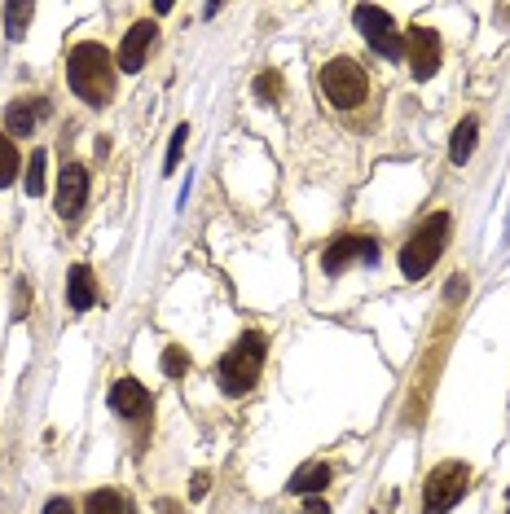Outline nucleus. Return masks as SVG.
I'll list each match as a JSON object with an SVG mask.
<instances>
[{
    "mask_svg": "<svg viewBox=\"0 0 510 514\" xmlns=\"http://www.w3.org/2000/svg\"><path fill=\"white\" fill-rule=\"evenodd\" d=\"M66 84L80 102L106 106L115 97V58H110L106 44H75L71 58H66Z\"/></svg>",
    "mask_w": 510,
    "mask_h": 514,
    "instance_id": "obj_1",
    "label": "nucleus"
},
{
    "mask_svg": "<svg viewBox=\"0 0 510 514\" xmlns=\"http://www.w3.org/2000/svg\"><path fill=\"white\" fill-rule=\"evenodd\" d=\"M264 348H269V339H264L260 330H247L234 348L220 356V361H216V383H220L225 396H247V391L260 383Z\"/></svg>",
    "mask_w": 510,
    "mask_h": 514,
    "instance_id": "obj_2",
    "label": "nucleus"
},
{
    "mask_svg": "<svg viewBox=\"0 0 510 514\" xmlns=\"http://www.w3.org/2000/svg\"><path fill=\"white\" fill-rule=\"evenodd\" d=\"M445 247H449V216L436 211V216H427L423 225L409 233V242L401 247V273L409 277V282L427 277L440 255H445Z\"/></svg>",
    "mask_w": 510,
    "mask_h": 514,
    "instance_id": "obj_3",
    "label": "nucleus"
},
{
    "mask_svg": "<svg viewBox=\"0 0 510 514\" xmlns=\"http://www.w3.org/2000/svg\"><path fill=\"white\" fill-rule=\"evenodd\" d=\"M317 84H321V93H326V102L335 110H357L365 97H370V80H365V71L352 58L326 62L321 75H317Z\"/></svg>",
    "mask_w": 510,
    "mask_h": 514,
    "instance_id": "obj_4",
    "label": "nucleus"
},
{
    "mask_svg": "<svg viewBox=\"0 0 510 514\" xmlns=\"http://www.w3.org/2000/svg\"><path fill=\"white\" fill-rule=\"evenodd\" d=\"M467 488H471V471L462 462L436 466L423 484V514H449L462 497H467Z\"/></svg>",
    "mask_w": 510,
    "mask_h": 514,
    "instance_id": "obj_5",
    "label": "nucleus"
},
{
    "mask_svg": "<svg viewBox=\"0 0 510 514\" xmlns=\"http://www.w3.org/2000/svg\"><path fill=\"white\" fill-rule=\"evenodd\" d=\"M352 22H357V31L365 36V44L379 53V58L396 62L405 53V40H401L396 18L387 14V9H379V5H357V9H352Z\"/></svg>",
    "mask_w": 510,
    "mask_h": 514,
    "instance_id": "obj_6",
    "label": "nucleus"
},
{
    "mask_svg": "<svg viewBox=\"0 0 510 514\" xmlns=\"http://www.w3.org/2000/svg\"><path fill=\"white\" fill-rule=\"evenodd\" d=\"M405 58H409V71L414 80H431L440 71V36L431 27H409L405 36Z\"/></svg>",
    "mask_w": 510,
    "mask_h": 514,
    "instance_id": "obj_7",
    "label": "nucleus"
},
{
    "mask_svg": "<svg viewBox=\"0 0 510 514\" xmlns=\"http://www.w3.org/2000/svg\"><path fill=\"white\" fill-rule=\"evenodd\" d=\"M352 260H365V264L379 260V247H374V238L343 233V238H335L326 251H321V268H326V273H343V268H348Z\"/></svg>",
    "mask_w": 510,
    "mask_h": 514,
    "instance_id": "obj_8",
    "label": "nucleus"
},
{
    "mask_svg": "<svg viewBox=\"0 0 510 514\" xmlns=\"http://www.w3.org/2000/svg\"><path fill=\"white\" fill-rule=\"evenodd\" d=\"M88 203V172L84 163H66L62 176H58V216L62 220H75Z\"/></svg>",
    "mask_w": 510,
    "mask_h": 514,
    "instance_id": "obj_9",
    "label": "nucleus"
},
{
    "mask_svg": "<svg viewBox=\"0 0 510 514\" xmlns=\"http://www.w3.org/2000/svg\"><path fill=\"white\" fill-rule=\"evenodd\" d=\"M110 409L119 413V418L137 422L150 413V391L137 383V378H119V383H110Z\"/></svg>",
    "mask_w": 510,
    "mask_h": 514,
    "instance_id": "obj_10",
    "label": "nucleus"
},
{
    "mask_svg": "<svg viewBox=\"0 0 510 514\" xmlns=\"http://www.w3.org/2000/svg\"><path fill=\"white\" fill-rule=\"evenodd\" d=\"M150 44H154V22H137V27H128L124 44H119V71L137 75L141 66H146Z\"/></svg>",
    "mask_w": 510,
    "mask_h": 514,
    "instance_id": "obj_11",
    "label": "nucleus"
},
{
    "mask_svg": "<svg viewBox=\"0 0 510 514\" xmlns=\"http://www.w3.org/2000/svg\"><path fill=\"white\" fill-rule=\"evenodd\" d=\"M40 115H49V106H44L40 97H18V102H9V106H5V128H9V137H31Z\"/></svg>",
    "mask_w": 510,
    "mask_h": 514,
    "instance_id": "obj_12",
    "label": "nucleus"
},
{
    "mask_svg": "<svg viewBox=\"0 0 510 514\" xmlns=\"http://www.w3.org/2000/svg\"><path fill=\"white\" fill-rule=\"evenodd\" d=\"M66 304H71L75 312H88L97 304V286H93V268L75 264L71 273H66Z\"/></svg>",
    "mask_w": 510,
    "mask_h": 514,
    "instance_id": "obj_13",
    "label": "nucleus"
},
{
    "mask_svg": "<svg viewBox=\"0 0 510 514\" xmlns=\"http://www.w3.org/2000/svg\"><path fill=\"white\" fill-rule=\"evenodd\" d=\"M330 475H335V471H330L326 462H304V466H299V471L291 475V484H286V488H291L295 497H313V493H321V488L330 484Z\"/></svg>",
    "mask_w": 510,
    "mask_h": 514,
    "instance_id": "obj_14",
    "label": "nucleus"
},
{
    "mask_svg": "<svg viewBox=\"0 0 510 514\" xmlns=\"http://www.w3.org/2000/svg\"><path fill=\"white\" fill-rule=\"evenodd\" d=\"M475 137H480V124H475V119H462L458 128H453V145H449V159L453 163H467L471 154H475Z\"/></svg>",
    "mask_w": 510,
    "mask_h": 514,
    "instance_id": "obj_15",
    "label": "nucleus"
},
{
    "mask_svg": "<svg viewBox=\"0 0 510 514\" xmlns=\"http://www.w3.org/2000/svg\"><path fill=\"white\" fill-rule=\"evenodd\" d=\"M18 172H22V159H18V145L9 132H0V189H9L18 181Z\"/></svg>",
    "mask_w": 510,
    "mask_h": 514,
    "instance_id": "obj_16",
    "label": "nucleus"
},
{
    "mask_svg": "<svg viewBox=\"0 0 510 514\" xmlns=\"http://www.w3.org/2000/svg\"><path fill=\"white\" fill-rule=\"evenodd\" d=\"M84 514H132V506L115 493V488H97V493L84 501Z\"/></svg>",
    "mask_w": 510,
    "mask_h": 514,
    "instance_id": "obj_17",
    "label": "nucleus"
},
{
    "mask_svg": "<svg viewBox=\"0 0 510 514\" xmlns=\"http://www.w3.org/2000/svg\"><path fill=\"white\" fill-rule=\"evenodd\" d=\"M44 185H49V154L36 150V154L27 159V194H31V198H40V194H44Z\"/></svg>",
    "mask_w": 510,
    "mask_h": 514,
    "instance_id": "obj_18",
    "label": "nucleus"
},
{
    "mask_svg": "<svg viewBox=\"0 0 510 514\" xmlns=\"http://www.w3.org/2000/svg\"><path fill=\"white\" fill-rule=\"evenodd\" d=\"M36 18V5H9L5 9V27H9V36L14 40H22L27 36V22Z\"/></svg>",
    "mask_w": 510,
    "mask_h": 514,
    "instance_id": "obj_19",
    "label": "nucleus"
},
{
    "mask_svg": "<svg viewBox=\"0 0 510 514\" xmlns=\"http://www.w3.org/2000/svg\"><path fill=\"white\" fill-rule=\"evenodd\" d=\"M163 374H168V378H185V374H190V352H185V348H168V352H163Z\"/></svg>",
    "mask_w": 510,
    "mask_h": 514,
    "instance_id": "obj_20",
    "label": "nucleus"
},
{
    "mask_svg": "<svg viewBox=\"0 0 510 514\" xmlns=\"http://www.w3.org/2000/svg\"><path fill=\"white\" fill-rule=\"evenodd\" d=\"M277 93H282V80H277L273 71L255 80V97H260V102H277Z\"/></svg>",
    "mask_w": 510,
    "mask_h": 514,
    "instance_id": "obj_21",
    "label": "nucleus"
},
{
    "mask_svg": "<svg viewBox=\"0 0 510 514\" xmlns=\"http://www.w3.org/2000/svg\"><path fill=\"white\" fill-rule=\"evenodd\" d=\"M185 141H190V128H176L172 132V145H168V172H176V159H181V150H185Z\"/></svg>",
    "mask_w": 510,
    "mask_h": 514,
    "instance_id": "obj_22",
    "label": "nucleus"
},
{
    "mask_svg": "<svg viewBox=\"0 0 510 514\" xmlns=\"http://www.w3.org/2000/svg\"><path fill=\"white\" fill-rule=\"evenodd\" d=\"M40 514H75V506H71V501H66V497H53V501H49V506H44Z\"/></svg>",
    "mask_w": 510,
    "mask_h": 514,
    "instance_id": "obj_23",
    "label": "nucleus"
},
{
    "mask_svg": "<svg viewBox=\"0 0 510 514\" xmlns=\"http://www.w3.org/2000/svg\"><path fill=\"white\" fill-rule=\"evenodd\" d=\"M299 514H330V506H326L321 497H308V501H304V510H299Z\"/></svg>",
    "mask_w": 510,
    "mask_h": 514,
    "instance_id": "obj_24",
    "label": "nucleus"
},
{
    "mask_svg": "<svg viewBox=\"0 0 510 514\" xmlns=\"http://www.w3.org/2000/svg\"><path fill=\"white\" fill-rule=\"evenodd\" d=\"M207 484H212V479H207V471H198V475H194V488H190V493H194V497H207Z\"/></svg>",
    "mask_w": 510,
    "mask_h": 514,
    "instance_id": "obj_25",
    "label": "nucleus"
},
{
    "mask_svg": "<svg viewBox=\"0 0 510 514\" xmlns=\"http://www.w3.org/2000/svg\"><path fill=\"white\" fill-rule=\"evenodd\" d=\"M159 514H185V510L176 506V501H159Z\"/></svg>",
    "mask_w": 510,
    "mask_h": 514,
    "instance_id": "obj_26",
    "label": "nucleus"
},
{
    "mask_svg": "<svg viewBox=\"0 0 510 514\" xmlns=\"http://www.w3.org/2000/svg\"><path fill=\"white\" fill-rule=\"evenodd\" d=\"M506 514H510V493H506Z\"/></svg>",
    "mask_w": 510,
    "mask_h": 514,
    "instance_id": "obj_27",
    "label": "nucleus"
}]
</instances>
